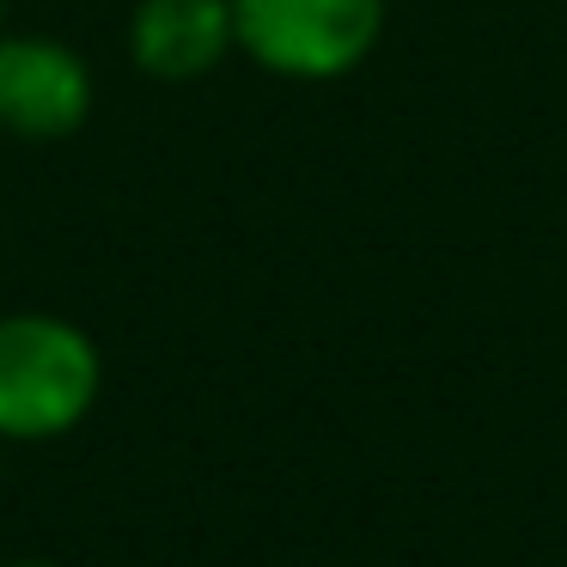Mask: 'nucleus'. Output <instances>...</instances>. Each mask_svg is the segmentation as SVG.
Here are the masks:
<instances>
[{
    "instance_id": "1",
    "label": "nucleus",
    "mask_w": 567,
    "mask_h": 567,
    "mask_svg": "<svg viewBox=\"0 0 567 567\" xmlns=\"http://www.w3.org/2000/svg\"><path fill=\"white\" fill-rule=\"evenodd\" d=\"M99 403V348L43 311L0 318V440H55Z\"/></svg>"
},
{
    "instance_id": "2",
    "label": "nucleus",
    "mask_w": 567,
    "mask_h": 567,
    "mask_svg": "<svg viewBox=\"0 0 567 567\" xmlns=\"http://www.w3.org/2000/svg\"><path fill=\"white\" fill-rule=\"evenodd\" d=\"M238 43L281 80H336L372 55L384 0H233Z\"/></svg>"
},
{
    "instance_id": "3",
    "label": "nucleus",
    "mask_w": 567,
    "mask_h": 567,
    "mask_svg": "<svg viewBox=\"0 0 567 567\" xmlns=\"http://www.w3.org/2000/svg\"><path fill=\"white\" fill-rule=\"evenodd\" d=\"M92 116V68L68 43L0 38V128L62 141Z\"/></svg>"
},
{
    "instance_id": "4",
    "label": "nucleus",
    "mask_w": 567,
    "mask_h": 567,
    "mask_svg": "<svg viewBox=\"0 0 567 567\" xmlns=\"http://www.w3.org/2000/svg\"><path fill=\"white\" fill-rule=\"evenodd\" d=\"M238 43L233 0H141L128 19V55L153 80H202Z\"/></svg>"
},
{
    "instance_id": "5",
    "label": "nucleus",
    "mask_w": 567,
    "mask_h": 567,
    "mask_svg": "<svg viewBox=\"0 0 567 567\" xmlns=\"http://www.w3.org/2000/svg\"><path fill=\"white\" fill-rule=\"evenodd\" d=\"M7 567H50V561H7Z\"/></svg>"
}]
</instances>
